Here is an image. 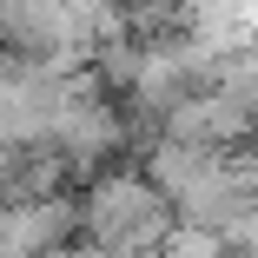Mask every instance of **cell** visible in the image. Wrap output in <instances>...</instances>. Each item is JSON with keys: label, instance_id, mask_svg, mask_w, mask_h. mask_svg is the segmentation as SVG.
<instances>
[{"label": "cell", "instance_id": "1", "mask_svg": "<svg viewBox=\"0 0 258 258\" xmlns=\"http://www.w3.org/2000/svg\"><path fill=\"white\" fill-rule=\"evenodd\" d=\"M80 238L113 251V258H159L166 232H172V212L166 199L152 192L146 172H126V166H106L80 179Z\"/></svg>", "mask_w": 258, "mask_h": 258}, {"label": "cell", "instance_id": "2", "mask_svg": "<svg viewBox=\"0 0 258 258\" xmlns=\"http://www.w3.org/2000/svg\"><path fill=\"white\" fill-rule=\"evenodd\" d=\"M73 238H80V199L67 185L0 205V258H46V251H60Z\"/></svg>", "mask_w": 258, "mask_h": 258}]
</instances>
